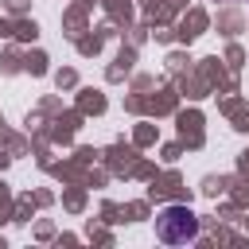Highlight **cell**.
<instances>
[{
    "instance_id": "1",
    "label": "cell",
    "mask_w": 249,
    "mask_h": 249,
    "mask_svg": "<svg viewBox=\"0 0 249 249\" xmlns=\"http://www.w3.org/2000/svg\"><path fill=\"white\" fill-rule=\"evenodd\" d=\"M156 237L160 241H171V245H187V241L198 237V218L187 206H167L156 218Z\"/></svg>"
}]
</instances>
